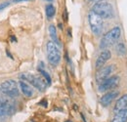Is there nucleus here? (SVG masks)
<instances>
[{
  "instance_id": "obj_1",
  "label": "nucleus",
  "mask_w": 127,
  "mask_h": 122,
  "mask_svg": "<svg viewBox=\"0 0 127 122\" xmlns=\"http://www.w3.org/2000/svg\"><path fill=\"white\" fill-rule=\"evenodd\" d=\"M92 12H94L96 15L101 17L102 19H111L115 17V11H113L112 5L107 1L97 2L92 7Z\"/></svg>"
},
{
  "instance_id": "obj_2",
  "label": "nucleus",
  "mask_w": 127,
  "mask_h": 122,
  "mask_svg": "<svg viewBox=\"0 0 127 122\" xmlns=\"http://www.w3.org/2000/svg\"><path fill=\"white\" fill-rule=\"evenodd\" d=\"M120 35H121V29H120L119 27H115V28H111L102 38L101 42H100V48L105 50L107 48L112 46L119 39Z\"/></svg>"
},
{
  "instance_id": "obj_3",
  "label": "nucleus",
  "mask_w": 127,
  "mask_h": 122,
  "mask_svg": "<svg viewBox=\"0 0 127 122\" xmlns=\"http://www.w3.org/2000/svg\"><path fill=\"white\" fill-rule=\"evenodd\" d=\"M19 78L22 81H26V82L30 83L33 87H35L40 92H43L46 86H47V83L44 82V80H42L41 78H39L29 72H22L19 75Z\"/></svg>"
},
{
  "instance_id": "obj_4",
  "label": "nucleus",
  "mask_w": 127,
  "mask_h": 122,
  "mask_svg": "<svg viewBox=\"0 0 127 122\" xmlns=\"http://www.w3.org/2000/svg\"><path fill=\"white\" fill-rule=\"evenodd\" d=\"M46 48H47V58L49 63L54 67L58 66L61 61V52L58 45L53 41H49L47 42Z\"/></svg>"
},
{
  "instance_id": "obj_5",
  "label": "nucleus",
  "mask_w": 127,
  "mask_h": 122,
  "mask_svg": "<svg viewBox=\"0 0 127 122\" xmlns=\"http://www.w3.org/2000/svg\"><path fill=\"white\" fill-rule=\"evenodd\" d=\"M0 91L10 98H16L19 96V87L15 80H6L0 84Z\"/></svg>"
},
{
  "instance_id": "obj_6",
  "label": "nucleus",
  "mask_w": 127,
  "mask_h": 122,
  "mask_svg": "<svg viewBox=\"0 0 127 122\" xmlns=\"http://www.w3.org/2000/svg\"><path fill=\"white\" fill-rule=\"evenodd\" d=\"M88 21H89V24L92 32L95 35H100L103 31V28H104V23H103V19L101 17H99L98 15H96L94 12H90L88 15Z\"/></svg>"
},
{
  "instance_id": "obj_7",
  "label": "nucleus",
  "mask_w": 127,
  "mask_h": 122,
  "mask_svg": "<svg viewBox=\"0 0 127 122\" xmlns=\"http://www.w3.org/2000/svg\"><path fill=\"white\" fill-rule=\"evenodd\" d=\"M120 78L119 76H111V77H108L106 80H104L102 83H100L99 86V91L100 92H108L111 90L115 89V87L118 86Z\"/></svg>"
},
{
  "instance_id": "obj_8",
  "label": "nucleus",
  "mask_w": 127,
  "mask_h": 122,
  "mask_svg": "<svg viewBox=\"0 0 127 122\" xmlns=\"http://www.w3.org/2000/svg\"><path fill=\"white\" fill-rule=\"evenodd\" d=\"M115 66L113 65H111V66H107V67H101L98 71H97V74H96V81L99 83H102L104 80H106L108 77H110V75L115 70Z\"/></svg>"
},
{
  "instance_id": "obj_9",
  "label": "nucleus",
  "mask_w": 127,
  "mask_h": 122,
  "mask_svg": "<svg viewBox=\"0 0 127 122\" xmlns=\"http://www.w3.org/2000/svg\"><path fill=\"white\" fill-rule=\"evenodd\" d=\"M111 51L108 50V49H105L103 52L99 55V57L97 58V60H96V65H95L96 68H97V69H100L101 67H103L105 66V63L111 59Z\"/></svg>"
},
{
  "instance_id": "obj_10",
  "label": "nucleus",
  "mask_w": 127,
  "mask_h": 122,
  "mask_svg": "<svg viewBox=\"0 0 127 122\" xmlns=\"http://www.w3.org/2000/svg\"><path fill=\"white\" fill-rule=\"evenodd\" d=\"M117 95H118V91H110L107 94H105L101 98L100 102H101V105L103 106H108L111 104L112 101L117 97Z\"/></svg>"
},
{
  "instance_id": "obj_11",
  "label": "nucleus",
  "mask_w": 127,
  "mask_h": 122,
  "mask_svg": "<svg viewBox=\"0 0 127 122\" xmlns=\"http://www.w3.org/2000/svg\"><path fill=\"white\" fill-rule=\"evenodd\" d=\"M124 108H127V94L123 95L116 101L115 106V111L117 112L121 110H124Z\"/></svg>"
},
{
  "instance_id": "obj_12",
  "label": "nucleus",
  "mask_w": 127,
  "mask_h": 122,
  "mask_svg": "<svg viewBox=\"0 0 127 122\" xmlns=\"http://www.w3.org/2000/svg\"><path fill=\"white\" fill-rule=\"evenodd\" d=\"M111 122H127V108L117 111Z\"/></svg>"
},
{
  "instance_id": "obj_13",
  "label": "nucleus",
  "mask_w": 127,
  "mask_h": 122,
  "mask_svg": "<svg viewBox=\"0 0 127 122\" xmlns=\"http://www.w3.org/2000/svg\"><path fill=\"white\" fill-rule=\"evenodd\" d=\"M19 85H20V88H21V90H22V92H23V94L25 96V97H31V96L33 95V90H32V88L29 86V85H28V83H25V81H20V83H19Z\"/></svg>"
},
{
  "instance_id": "obj_14",
  "label": "nucleus",
  "mask_w": 127,
  "mask_h": 122,
  "mask_svg": "<svg viewBox=\"0 0 127 122\" xmlns=\"http://www.w3.org/2000/svg\"><path fill=\"white\" fill-rule=\"evenodd\" d=\"M49 34H50V37H51V39L53 42H55L57 45L59 43L58 41V36H57V30H56V28H55V25L54 24H50L49 25Z\"/></svg>"
},
{
  "instance_id": "obj_15",
  "label": "nucleus",
  "mask_w": 127,
  "mask_h": 122,
  "mask_svg": "<svg viewBox=\"0 0 127 122\" xmlns=\"http://www.w3.org/2000/svg\"><path fill=\"white\" fill-rule=\"evenodd\" d=\"M115 52L117 53L118 56L120 57H123L125 56L126 54V46H125V44L122 43V42H120L116 45V48H115Z\"/></svg>"
},
{
  "instance_id": "obj_16",
  "label": "nucleus",
  "mask_w": 127,
  "mask_h": 122,
  "mask_svg": "<svg viewBox=\"0 0 127 122\" xmlns=\"http://www.w3.org/2000/svg\"><path fill=\"white\" fill-rule=\"evenodd\" d=\"M45 12H46V16H47V18L50 20V19H52L53 17H54L55 13H56V9L52 4H49V5L46 6Z\"/></svg>"
},
{
  "instance_id": "obj_17",
  "label": "nucleus",
  "mask_w": 127,
  "mask_h": 122,
  "mask_svg": "<svg viewBox=\"0 0 127 122\" xmlns=\"http://www.w3.org/2000/svg\"><path fill=\"white\" fill-rule=\"evenodd\" d=\"M38 70H39L40 73H41L42 76L44 77L46 83H47V85H50V84H51V76L49 75V73H48L47 71H45V70L42 69V68H38Z\"/></svg>"
},
{
  "instance_id": "obj_18",
  "label": "nucleus",
  "mask_w": 127,
  "mask_h": 122,
  "mask_svg": "<svg viewBox=\"0 0 127 122\" xmlns=\"http://www.w3.org/2000/svg\"><path fill=\"white\" fill-rule=\"evenodd\" d=\"M10 4H11V2H10V1H5V2L1 3V4H0V11L3 10V9H5L6 7H8V6H9Z\"/></svg>"
},
{
  "instance_id": "obj_19",
  "label": "nucleus",
  "mask_w": 127,
  "mask_h": 122,
  "mask_svg": "<svg viewBox=\"0 0 127 122\" xmlns=\"http://www.w3.org/2000/svg\"><path fill=\"white\" fill-rule=\"evenodd\" d=\"M40 105H42V106H44L46 107V106H47V101H46V100H42L41 102H40Z\"/></svg>"
},
{
  "instance_id": "obj_20",
  "label": "nucleus",
  "mask_w": 127,
  "mask_h": 122,
  "mask_svg": "<svg viewBox=\"0 0 127 122\" xmlns=\"http://www.w3.org/2000/svg\"><path fill=\"white\" fill-rule=\"evenodd\" d=\"M64 19H65V21H68V13H66V10L64 13Z\"/></svg>"
},
{
  "instance_id": "obj_21",
  "label": "nucleus",
  "mask_w": 127,
  "mask_h": 122,
  "mask_svg": "<svg viewBox=\"0 0 127 122\" xmlns=\"http://www.w3.org/2000/svg\"><path fill=\"white\" fill-rule=\"evenodd\" d=\"M21 1H33V0H14V2L17 3V2H21Z\"/></svg>"
},
{
  "instance_id": "obj_22",
  "label": "nucleus",
  "mask_w": 127,
  "mask_h": 122,
  "mask_svg": "<svg viewBox=\"0 0 127 122\" xmlns=\"http://www.w3.org/2000/svg\"><path fill=\"white\" fill-rule=\"evenodd\" d=\"M88 2H100V1H103V0H87Z\"/></svg>"
},
{
  "instance_id": "obj_23",
  "label": "nucleus",
  "mask_w": 127,
  "mask_h": 122,
  "mask_svg": "<svg viewBox=\"0 0 127 122\" xmlns=\"http://www.w3.org/2000/svg\"><path fill=\"white\" fill-rule=\"evenodd\" d=\"M11 41H14V42H16V41H17V40H16V37H15V36L11 37Z\"/></svg>"
},
{
  "instance_id": "obj_24",
  "label": "nucleus",
  "mask_w": 127,
  "mask_h": 122,
  "mask_svg": "<svg viewBox=\"0 0 127 122\" xmlns=\"http://www.w3.org/2000/svg\"><path fill=\"white\" fill-rule=\"evenodd\" d=\"M43 1H46V2H52L53 0H43Z\"/></svg>"
},
{
  "instance_id": "obj_25",
  "label": "nucleus",
  "mask_w": 127,
  "mask_h": 122,
  "mask_svg": "<svg viewBox=\"0 0 127 122\" xmlns=\"http://www.w3.org/2000/svg\"><path fill=\"white\" fill-rule=\"evenodd\" d=\"M66 122H72V121H70V120H66Z\"/></svg>"
}]
</instances>
